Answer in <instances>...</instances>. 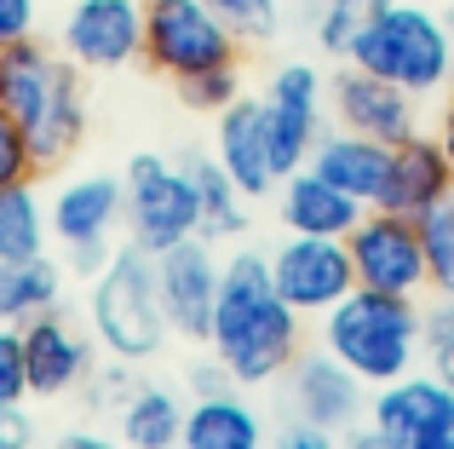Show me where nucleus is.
Returning <instances> with one entry per match:
<instances>
[{
	"mask_svg": "<svg viewBox=\"0 0 454 449\" xmlns=\"http://www.w3.org/2000/svg\"><path fill=\"white\" fill-rule=\"evenodd\" d=\"M184 173L196 185V208H201V236L207 242H236L247 231V196L231 173L219 168V156H201V150H184Z\"/></svg>",
	"mask_w": 454,
	"mask_h": 449,
	"instance_id": "5701e85b",
	"label": "nucleus"
},
{
	"mask_svg": "<svg viewBox=\"0 0 454 449\" xmlns=\"http://www.w3.org/2000/svg\"><path fill=\"white\" fill-rule=\"evenodd\" d=\"M368 421L386 432L391 449L426 438V432H454V386H443L432 369H409L403 381L374 386Z\"/></svg>",
	"mask_w": 454,
	"mask_h": 449,
	"instance_id": "2eb2a0df",
	"label": "nucleus"
},
{
	"mask_svg": "<svg viewBox=\"0 0 454 449\" xmlns=\"http://www.w3.org/2000/svg\"><path fill=\"white\" fill-rule=\"evenodd\" d=\"M155 282H161V305L173 335L201 340L207 346V323H213V300H219V259H213L207 236H184L167 254H155Z\"/></svg>",
	"mask_w": 454,
	"mask_h": 449,
	"instance_id": "4468645a",
	"label": "nucleus"
},
{
	"mask_svg": "<svg viewBox=\"0 0 454 449\" xmlns=\"http://www.w3.org/2000/svg\"><path fill=\"white\" fill-rule=\"evenodd\" d=\"M35 173H41V161H35V145L23 133V122L0 110V191L6 185H29Z\"/></svg>",
	"mask_w": 454,
	"mask_h": 449,
	"instance_id": "7c9ffc66",
	"label": "nucleus"
},
{
	"mask_svg": "<svg viewBox=\"0 0 454 449\" xmlns=\"http://www.w3.org/2000/svg\"><path fill=\"white\" fill-rule=\"evenodd\" d=\"M110 254H115L110 242H98V248H69V271H81V277H98V271L110 265Z\"/></svg>",
	"mask_w": 454,
	"mask_h": 449,
	"instance_id": "ea45409f",
	"label": "nucleus"
},
{
	"mask_svg": "<svg viewBox=\"0 0 454 449\" xmlns=\"http://www.w3.org/2000/svg\"><path fill=\"white\" fill-rule=\"evenodd\" d=\"M443 18H449V35H454V0H449V6H443Z\"/></svg>",
	"mask_w": 454,
	"mask_h": 449,
	"instance_id": "c03bdc74",
	"label": "nucleus"
},
{
	"mask_svg": "<svg viewBox=\"0 0 454 449\" xmlns=\"http://www.w3.org/2000/svg\"><path fill=\"white\" fill-rule=\"evenodd\" d=\"M340 449H391V444H386V432H380L374 421H356V427L340 432Z\"/></svg>",
	"mask_w": 454,
	"mask_h": 449,
	"instance_id": "a19ab883",
	"label": "nucleus"
},
{
	"mask_svg": "<svg viewBox=\"0 0 454 449\" xmlns=\"http://www.w3.org/2000/svg\"><path fill=\"white\" fill-rule=\"evenodd\" d=\"M426 369L443 386H454V328H432L426 335Z\"/></svg>",
	"mask_w": 454,
	"mask_h": 449,
	"instance_id": "c9c22d12",
	"label": "nucleus"
},
{
	"mask_svg": "<svg viewBox=\"0 0 454 449\" xmlns=\"http://www.w3.org/2000/svg\"><path fill=\"white\" fill-rule=\"evenodd\" d=\"M23 363H29V398H64L92 374V340L64 311H41L23 323Z\"/></svg>",
	"mask_w": 454,
	"mask_h": 449,
	"instance_id": "f3484780",
	"label": "nucleus"
},
{
	"mask_svg": "<svg viewBox=\"0 0 454 449\" xmlns=\"http://www.w3.org/2000/svg\"><path fill=\"white\" fill-rule=\"evenodd\" d=\"M46 242H52V219H46L41 191L29 185H6L0 191V259L23 265V259H41Z\"/></svg>",
	"mask_w": 454,
	"mask_h": 449,
	"instance_id": "a878e982",
	"label": "nucleus"
},
{
	"mask_svg": "<svg viewBox=\"0 0 454 449\" xmlns=\"http://www.w3.org/2000/svg\"><path fill=\"white\" fill-rule=\"evenodd\" d=\"M58 52L75 69H127L145 58V0H69Z\"/></svg>",
	"mask_w": 454,
	"mask_h": 449,
	"instance_id": "9d476101",
	"label": "nucleus"
},
{
	"mask_svg": "<svg viewBox=\"0 0 454 449\" xmlns=\"http://www.w3.org/2000/svg\"><path fill=\"white\" fill-rule=\"evenodd\" d=\"M380 6H391V0H310V29H317V46L333 58L351 52L356 29H363L368 18H374Z\"/></svg>",
	"mask_w": 454,
	"mask_h": 449,
	"instance_id": "cd10ccee",
	"label": "nucleus"
},
{
	"mask_svg": "<svg viewBox=\"0 0 454 449\" xmlns=\"http://www.w3.org/2000/svg\"><path fill=\"white\" fill-rule=\"evenodd\" d=\"M207 6L236 29V41H270L282 29V0H207Z\"/></svg>",
	"mask_w": 454,
	"mask_h": 449,
	"instance_id": "c756f323",
	"label": "nucleus"
},
{
	"mask_svg": "<svg viewBox=\"0 0 454 449\" xmlns=\"http://www.w3.org/2000/svg\"><path fill=\"white\" fill-rule=\"evenodd\" d=\"M420 6H449V0H420Z\"/></svg>",
	"mask_w": 454,
	"mask_h": 449,
	"instance_id": "a18cd8bd",
	"label": "nucleus"
},
{
	"mask_svg": "<svg viewBox=\"0 0 454 449\" xmlns=\"http://www.w3.org/2000/svg\"><path fill=\"white\" fill-rule=\"evenodd\" d=\"M328 110H333V127L380 138V145H403L409 133H420V98L368 75V69H356V64H345L328 81Z\"/></svg>",
	"mask_w": 454,
	"mask_h": 449,
	"instance_id": "ddd939ff",
	"label": "nucleus"
},
{
	"mask_svg": "<svg viewBox=\"0 0 454 449\" xmlns=\"http://www.w3.org/2000/svg\"><path fill=\"white\" fill-rule=\"evenodd\" d=\"M0 110L18 115L23 133L35 145V161L58 168L81 150L87 138V92H81V69L46 41H12L0 46Z\"/></svg>",
	"mask_w": 454,
	"mask_h": 449,
	"instance_id": "f03ea898",
	"label": "nucleus"
},
{
	"mask_svg": "<svg viewBox=\"0 0 454 449\" xmlns=\"http://www.w3.org/2000/svg\"><path fill=\"white\" fill-rule=\"evenodd\" d=\"M270 277H277V294L300 317H328L356 288V265H351L345 236H294L288 231L270 248Z\"/></svg>",
	"mask_w": 454,
	"mask_h": 449,
	"instance_id": "6e6552de",
	"label": "nucleus"
},
{
	"mask_svg": "<svg viewBox=\"0 0 454 449\" xmlns=\"http://www.w3.org/2000/svg\"><path fill=\"white\" fill-rule=\"evenodd\" d=\"M207 351L236 386H265L300 358V311L277 294L270 254H231L219 265V300L207 323Z\"/></svg>",
	"mask_w": 454,
	"mask_h": 449,
	"instance_id": "f257e3e1",
	"label": "nucleus"
},
{
	"mask_svg": "<svg viewBox=\"0 0 454 449\" xmlns=\"http://www.w3.org/2000/svg\"><path fill=\"white\" fill-rule=\"evenodd\" d=\"M127 236L150 254H167L184 236H201V208H196V185H190L184 161L167 156H133L127 161Z\"/></svg>",
	"mask_w": 454,
	"mask_h": 449,
	"instance_id": "0eeeda50",
	"label": "nucleus"
},
{
	"mask_svg": "<svg viewBox=\"0 0 454 449\" xmlns=\"http://www.w3.org/2000/svg\"><path fill=\"white\" fill-rule=\"evenodd\" d=\"M437 138H443V156H449V173H454V98H449L443 122H437Z\"/></svg>",
	"mask_w": 454,
	"mask_h": 449,
	"instance_id": "79ce46f5",
	"label": "nucleus"
},
{
	"mask_svg": "<svg viewBox=\"0 0 454 449\" xmlns=\"http://www.w3.org/2000/svg\"><path fill=\"white\" fill-rule=\"evenodd\" d=\"M184 398L173 386H138L121 404V444L127 449H178L184 438Z\"/></svg>",
	"mask_w": 454,
	"mask_h": 449,
	"instance_id": "393cba45",
	"label": "nucleus"
},
{
	"mask_svg": "<svg viewBox=\"0 0 454 449\" xmlns=\"http://www.w3.org/2000/svg\"><path fill=\"white\" fill-rule=\"evenodd\" d=\"M356 265V288H380V294H414L420 300L432 282H426V248L409 214H391V208H368L356 219V231L345 236Z\"/></svg>",
	"mask_w": 454,
	"mask_h": 449,
	"instance_id": "1a4fd4ad",
	"label": "nucleus"
},
{
	"mask_svg": "<svg viewBox=\"0 0 454 449\" xmlns=\"http://www.w3.org/2000/svg\"><path fill=\"white\" fill-rule=\"evenodd\" d=\"M282 224H288L294 236H351L356 219L368 214L356 196H345L340 185H328L317 168H300L282 179Z\"/></svg>",
	"mask_w": 454,
	"mask_h": 449,
	"instance_id": "412c9836",
	"label": "nucleus"
},
{
	"mask_svg": "<svg viewBox=\"0 0 454 449\" xmlns=\"http://www.w3.org/2000/svg\"><path fill=\"white\" fill-rule=\"evenodd\" d=\"M449 98H454V75H449Z\"/></svg>",
	"mask_w": 454,
	"mask_h": 449,
	"instance_id": "49530a36",
	"label": "nucleus"
},
{
	"mask_svg": "<svg viewBox=\"0 0 454 449\" xmlns=\"http://www.w3.org/2000/svg\"><path fill=\"white\" fill-rule=\"evenodd\" d=\"M190 392H196V398H213V392H236V381H231V369H224V363H219V358L207 351V363H196V369H190Z\"/></svg>",
	"mask_w": 454,
	"mask_h": 449,
	"instance_id": "4c0bfd02",
	"label": "nucleus"
},
{
	"mask_svg": "<svg viewBox=\"0 0 454 449\" xmlns=\"http://www.w3.org/2000/svg\"><path fill=\"white\" fill-rule=\"evenodd\" d=\"M322 104H328V81L310 64H282L265 81V122H270V161L277 179L300 173L322 138Z\"/></svg>",
	"mask_w": 454,
	"mask_h": 449,
	"instance_id": "9b49d317",
	"label": "nucleus"
},
{
	"mask_svg": "<svg viewBox=\"0 0 454 449\" xmlns=\"http://www.w3.org/2000/svg\"><path fill=\"white\" fill-rule=\"evenodd\" d=\"M414 231H420V248H426V282H432V294H454V191L426 208L414 219Z\"/></svg>",
	"mask_w": 454,
	"mask_h": 449,
	"instance_id": "bb28decb",
	"label": "nucleus"
},
{
	"mask_svg": "<svg viewBox=\"0 0 454 449\" xmlns=\"http://www.w3.org/2000/svg\"><path fill=\"white\" fill-rule=\"evenodd\" d=\"M178 449H265V421L236 392L196 398L184 409V438H178Z\"/></svg>",
	"mask_w": 454,
	"mask_h": 449,
	"instance_id": "4be33fe9",
	"label": "nucleus"
},
{
	"mask_svg": "<svg viewBox=\"0 0 454 449\" xmlns=\"http://www.w3.org/2000/svg\"><path fill=\"white\" fill-rule=\"evenodd\" d=\"M345 64L368 69V75L391 81V87L414 92V98L449 92V75H454L449 18L437 6H420V0H391V6H380L374 18L356 29Z\"/></svg>",
	"mask_w": 454,
	"mask_h": 449,
	"instance_id": "20e7f679",
	"label": "nucleus"
},
{
	"mask_svg": "<svg viewBox=\"0 0 454 449\" xmlns=\"http://www.w3.org/2000/svg\"><path fill=\"white\" fill-rule=\"evenodd\" d=\"M46 219H52V236L64 248H98L127 219V185L110 173H81L46 202Z\"/></svg>",
	"mask_w": 454,
	"mask_h": 449,
	"instance_id": "a211bd4d",
	"label": "nucleus"
},
{
	"mask_svg": "<svg viewBox=\"0 0 454 449\" xmlns=\"http://www.w3.org/2000/svg\"><path fill=\"white\" fill-rule=\"evenodd\" d=\"M403 449H454V432H426V438H414Z\"/></svg>",
	"mask_w": 454,
	"mask_h": 449,
	"instance_id": "37998d69",
	"label": "nucleus"
},
{
	"mask_svg": "<svg viewBox=\"0 0 454 449\" xmlns=\"http://www.w3.org/2000/svg\"><path fill=\"white\" fill-rule=\"evenodd\" d=\"M368 398L374 386L356 381L328 346H310L288 363V404H294V421L305 427H322V432H345L368 415Z\"/></svg>",
	"mask_w": 454,
	"mask_h": 449,
	"instance_id": "f8f14e48",
	"label": "nucleus"
},
{
	"mask_svg": "<svg viewBox=\"0 0 454 449\" xmlns=\"http://www.w3.org/2000/svg\"><path fill=\"white\" fill-rule=\"evenodd\" d=\"M87 317H92V335L110 358L121 363H150L155 351L167 346L173 323H167V305H161V282H155V254L138 242L115 248L110 265L92 277L87 294Z\"/></svg>",
	"mask_w": 454,
	"mask_h": 449,
	"instance_id": "39448f33",
	"label": "nucleus"
},
{
	"mask_svg": "<svg viewBox=\"0 0 454 449\" xmlns=\"http://www.w3.org/2000/svg\"><path fill=\"white\" fill-rule=\"evenodd\" d=\"M52 449H127L121 438H104V432H92V427H69V432H58Z\"/></svg>",
	"mask_w": 454,
	"mask_h": 449,
	"instance_id": "58836bf2",
	"label": "nucleus"
},
{
	"mask_svg": "<svg viewBox=\"0 0 454 449\" xmlns=\"http://www.w3.org/2000/svg\"><path fill=\"white\" fill-rule=\"evenodd\" d=\"M29 398V363H23V328H0V404Z\"/></svg>",
	"mask_w": 454,
	"mask_h": 449,
	"instance_id": "473e14b6",
	"label": "nucleus"
},
{
	"mask_svg": "<svg viewBox=\"0 0 454 449\" xmlns=\"http://www.w3.org/2000/svg\"><path fill=\"white\" fill-rule=\"evenodd\" d=\"M173 92H178V104H184V110L219 115V110H231V104L242 98V64L201 69V75H190V81H173Z\"/></svg>",
	"mask_w": 454,
	"mask_h": 449,
	"instance_id": "c85d7f7f",
	"label": "nucleus"
},
{
	"mask_svg": "<svg viewBox=\"0 0 454 449\" xmlns=\"http://www.w3.org/2000/svg\"><path fill=\"white\" fill-rule=\"evenodd\" d=\"M270 449H340V432H322V427H305V421H294V427L277 432V444Z\"/></svg>",
	"mask_w": 454,
	"mask_h": 449,
	"instance_id": "e433bc0d",
	"label": "nucleus"
},
{
	"mask_svg": "<svg viewBox=\"0 0 454 449\" xmlns=\"http://www.w3.org/2000/svg\"><path fill=\"white\" fill-rule=\"evenodd\" d=\"M58 305H64V271L46 254L23 259V265L0 259V328H23L29 317L58 311Z\"/></svg>",
	"mask_w": 454,
	"mask_h": 449,
	"instance_id": "b1692460",
	"label": "nucleus"
},
{
	"mask_svg": "<svg viewBox=\"0 0 454 449\" xmlns=\"http://www.w3.org/2000/svg\"><path fill=\"white\" fill-rule=\"evenodd\" d=\"M322 346L368 386L403 381L426 351L420 305H414V294L351 288L328 317H322Z\"/></svg>",
	"mask_w": 454,
	"mask_h": 449,
	"instance_id": "7ed1b4c3",
	"label": "nucleus"
},
{
	"mask_svg": "<svg viewBox=\"0 0 454 449\" xmlns=\"http://www.w3.org/2000/svg\"><path fill=\"white\" fill-rule=\"evenodd\" d=\"M41 23V0H0V46L29 41Z\"/></svg>",
	"mask_w": 454,
	"mask_h": 449,
	"instance_id": "72a5a7b5",
	"label": "nucleus"
},
{
	"mask_svg": "<svg viewBox=\"0 0 454 449\" xmlns=\"http://www.w3.org/2000/svg\"><path fill=\"white\" fill-rule=\"evenodd\" d=\"M219 122V133H213V156H219V168L231 173L236 185H242L247 202H265L270 191H277V161H270V122H265V98H236L231 110L213 115Z\"/></svg>",
	"mask_w": 454,
	"mask_h": 449,
	"instance_id": "dca6fc26",
	"label": "nucleus"
},
{
	"mask_svg": "<svg viewBox=\"0 0 454 449\" xmlns=\"http://www.w3.org/2000/svg\"><path fill=\"white\" fill-rule=\"evenodd\" d=\"M449 191H454V173H449V156H443V138L437 133H409L403 145H391V173H386L380 208L420 219L426 208L443 202Z\"/></svg>",
	"mask_w": 454,
	"mask_h": 449,
	"instance_id": "6ab92c4d",
	"label": "nucleus"
},
{
	"mask_svg": "<svg viewBox=\"0 0 454 449\" xmlns=\"http://www.w3.org/2000/svg\"><path fill=\"white\" fill-rule=\"evenodd\" d=\"M0 449H35V421L23 404H0Z\"/></svg>",
	"mask_w": 454,
	"mask_h": 449,
	"instance_id": "f704fd0d",
	"label": "nucleus"
},
{
	"mask_svg": "<svg viewBox=\"0 0 454 449\" xmlns=\"http://www.w3.org/2000/svg\"><path fill=\"white\" fill-rule=\"evenodd\" d=\"M305 168H317L322 179L340 185L345 196H356L363 208H380V196H386V173H391V145L333 127V133L317 138V150H310Z\"/></svg>",
	"mask_w": 454,
	"mask_h": 449,
	"instance_id": "aec40b11",
	"label": "nucleus"
},
{
	"mask_svg": "<svg viewBox=\"0 0 454 449\" xmlns=\"http://www.w3.org/2000/svg\"><path fill=\"white\" fill-rule=\"evenodd\" d=\"M133 392H138L133 363H121V358H110V369H92L87 374V409H115V415H121V404Z\"/></svg>",
	"mask_w": 454,
	"mask_h": 449,
	"instance_id": "2f4dec72",
	"label": "nucleus"
},
{
	"mask_svg": "<svg viewBox=\"0 0 454 449\" xmlns=\"http://www.w3.org/2000/svg\"><path fill=\"white\" fill-rule=\"evenodd\" d=\"M145 64L167 81H190L242 64V41L207 0H145Z\"/></svg>",
	"mask_w": 454,
	"mask_h": 449,
	"instance_id": "423d86ee",
	"label": "nucleus"
}]
</instances>
